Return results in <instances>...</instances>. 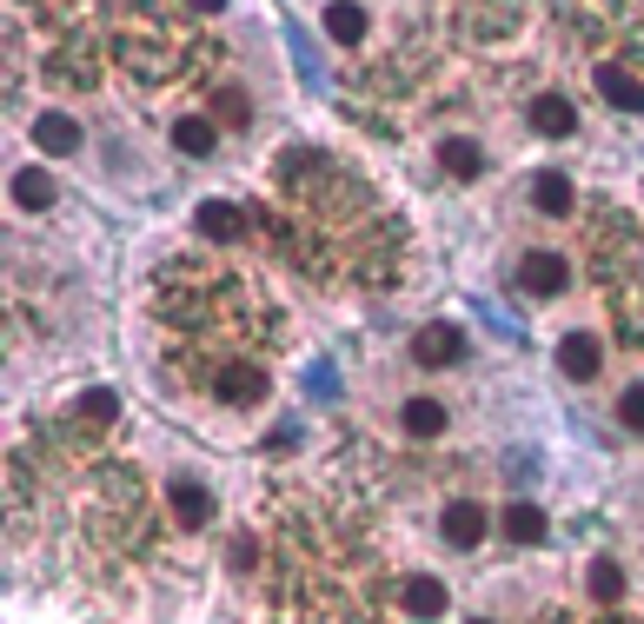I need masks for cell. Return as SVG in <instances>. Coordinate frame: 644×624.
Here are the masks:
<instances>
[{
    "instance_id": "12",
    "label": "cell",
    "mask_w": 644,
    "mask_h": 624,
    "mask_svg": "<svg viewBox=\"0 0 644 624\" xmlns=\"http://www.w3.org/2000/svg\"><path fill=\"white\" fill-rule=\"evenodd\" d=\"M33 140H40V153H73L80 146V126L67 113H40L33 120Z\"/></svg>"
},
{
    "instance_id": "8",
    "label": "cell",
    "mask_w": 644,
    "mask_h": 624,
    "mask_svg": "<svg viewBox=\"0 0 644 624\" xmlns=\"http://www.w3.org/2000/svg\"><path fill=\"white\" fill-rule=\"evenodd\" d=\"M173 519H180L186 532H200V525L213 519V492L193 485V479H173Z\"/></svg>"
},
{
    "instance_id": "14",
    "label": "cell",
    "mask_w": 644,
    "mask_h": 624,
    "mask_svg": "<svg viewBox=\"0 0 644 624\" xmlns=\"http://www.w3.org/2000/svg\"><path fill=\"white\" fill-rule=\"evenodd\" d=\"M545 532H552V525H545L539 505H512V512H505V539H512V545H545Z\"/></svg>"
},
{
    "instance_id": "23",
    "label": "cell",
    "mask_w": 644,
    "mask_h": 624,
    "mask_svg": "<svg viewBox=\"0 0 644 624\" xmlns=\"http://www.w3.org/2000/svg\"><path fill=\"white\" fill-rule=\"evenodd\" d=\"M472 624H492V618H472Z\"/></svg>"
},
{
    "instance_id": "17",
    "label": "cell",
    "mask_w": 644,
    "mask_h": 624,
    "mask_svg": "<svg viewBox=\"0 0 644 624\" xmlns=\"http://www.w3.org/2000/svg\"><path fill=\"white\" fill-rule=\"evenodd\" d=\"M532 206L539 213H572V180L565 173H539L532 180Z\"/></svg>"
},
{
    "instance_id": "4",
    "label": "cell",
    "mask_w": 644,
    "mask_h": 624,
    "mask_svg": "<svg viewBox=\"0 0 644 624\" xmlns=\"http://www.w3.org/2000/svg\"><path fill=\"white\" fill-rule=\"evenodd\" d=\"M193 226H200V239H213V246H233V239L246 233L239 206H226V200H206V206L193 213Z\"/></svg>"
},
{
    "instance_id": "9",
    "label": "cell",
    "mask_w": 644,
    "mask_h": 624,
    "mask_svg": "<svg viewBox=\"0 0 644 624\" xmlns=\"http://www.w3.org/2000/svg\"><path fill=\"white\" fill-rule=\"evenodd\" d=\"M7 193H13V206H27V213H40V206H53V180H47L40 166H20V173L7 180Z\"/></svg>"
},
{
    "instance_id": "15",
    "label": "cell",
    "mask_w": 644,
    "mask_h": 624,
    "mask_svg": "<svg viewBox=\"0 0 644 624\" xmlns=\"http://www.w3.org/2000/svg\"><path fill=\"white\" fill-rule=\"evenodd\" d=\"M326 33H333L339 47H352V40H366V7H352V0L339 7V0H333V7H326Z\"/></svg>"
},
{
    "instance_id": "2",
    "label": "cell",
    "mask_w": 644,
    "mask_h": 624,
    "mask_svg": "<svg viewBox=\"0 0 644 624\" xmlns=\"http://www.w3.org/2000/svg\"><path fill=\"white\" fill-rule=\"evenodd\" d=\"M412 359L419 366H452V359H466V333L459 326H419L412 333Z\"/></svg>"
},
{
    "instance_id": "20",
    "label": "cell",
    "mask_w": 644,
    "mask_h": 624,
    "mask_svg": "<svg viewBox=\"0 0 644 624\" xmlns=\"http://www.w3.org/2000/svg\"><path fill=\"white\" fill-rule=\"evenodd\" d=\"M619 592H625V572H619V565H605V559H599V565H592V599H599V605H612V599H619Z\"/></svg>"
},
{
    "instance_id": "18",
    "label": "cell",
    "mask_w": 644,
    "mask_h": 624,
    "mask_svg": "<svg viewBox=\"0 0 644 624\" xmlns=\"http://www.w3.org/2000/svg\"><path fill=\"white\" fill-rule=\"evenodd\" d=\"M173 146H180L186 160H206V153L219 146V140H213V120H180V126H173Z\"/></svg>"
},
{
    "instance_id": "1",
    "label": "cell",
    "mask_w": 644,
    "mask_h": 624,
    "mask_svg": "<svg viewBox=\"0 0 644 624\" xmlns=\"http://www.w3.org/2000/svg\"><path fill=\"white\" fill-rule=\"evenodd\" d=\"M565 279H572V273H565V259H559V253H525V259H519V286H525L532 299L565 293Z\"/></svg>"
},
{
    "instance_id": "11",
    "label": "cell",
    "mask_w": 644,
    "mask_h": 624,
    "mask_svg": "<svg viewBox=\"0 0 644 624\" xmlns=\"http://www.w3.org/2000/svg\"><path fill=\"white\" fill-rule=\"evenodd\" d=\"M532 126H539V133H572L579 113H572L565 93H539V100H532Z\"/></svg>"
},
{
    "instance_id": "16",
    "label": "cell",
    "mask_w": 644,
    "mask_h": 624,
    "mask_svg": "<svg viewBox=\"0 0 644 624\" xmlns=\"http://www.w3.org/2000/svg\"><path fill=\"white\" fill-rule=\"evenodd\" d=\"M439 160H446V173H459V180H479V173H485V153H479L472 140H439Z\"/></svg>"
},
{
    "instance_id": "10",
    "label": "cell",
    "mask_w": 644,
    "mask_h": 624,
    "mask_svg": "<svg viewBox=\"0 0 644 624\" xmlns=\"http://www.w3.org/2000/svg\"><path fill=\"white\" fill-rule=\"evenodd\" d=\"M219 399H239V406H246V399H266V372L246 366V359H233V366L219 372Z\"/></svg>"
},
{
    "instance_id": "6",
    "label": "cell",
    "mask_w": 644,
    "mask_h": 624,
    "mask_svg": "<svg viewBox=\"0 0 644 624\" xmlns=\"http://www.w3.org/2000/svg\"><path fill=\"white\" fill-rule=\"evenodd\" d=\"M399 605H406V618H446V585L419 572V579L399 585Z\"/></svg>"
},
{
    "instance_id": "22",
    "label": "cell",
    "mask_w": 644,
    "mask_h": 624,
    "mask_svg": "<svg viewBox=\"0 0 644 624\" xmlns=\"http://www.w3.org/2000/svg\"><path fill=\"white\" fill-rule=\"evenodd\" d=\"M80 412H86V419H113V392H86Z\"/></svg>"
},
{
    "instance_id": "3",
    "label": "cell",
    "mask_w": 644,
    "mask_h": 624,
    "mask_svg": "<svg viewBox=\"0 0 644 624\" xmlns=\"http://www.w3.org/2000/svg\"><path fill=\"white\" fill-rule=\"evenodd\" d=\"M559 366H565V379H599V366H605V346L592 339V333H565V346H559Z\"/></svg>"
},
{
    "instance_id": "7",
    "label": "cell",
    "mask_w": 644,
    "mask_h": 624,
    "mask_svg": "<svg viewBox=\"0 0 644 624\" xmlns=\"http://www.w3.org/2000/svg\"><path fill=\"white\" fill-rule=\"evenodd\" d=\"M599 93L619 106V113H644V80L625 67H599Z\"/></svg>"
},
{
    "instance_id": "13",
    "label": "cell",
    "mask_w": 644,
    "mask_h": 624,
    "mask_svg": "<svg viewBox=\"0 0 644 624\" xmlns=\"http://www.w3.org/2000/svg\"><path fill=\"white\" fill-rule=\"evenodd\" d=\"M399 426H406L412 439H439V432H446V406H439V399H406Z\"/></svg>"
},
{
    "instance_id": "19",
    "label": "cell",
    "mask_w": 644,
    "mask_h": 624,
    "mask_svg": "<svg viewBox=\"0 0 644 624\" xmlns=\"http://www.w3.org/2000/svg\"><path fill=\"white\" fill-rule=\"evenodd\" d=\"M213 113H219V120H233V126H246V120H253V100H246L239 86H219V100H213Z\"/></svg>"
},
{
    "instance_id": "5",
    "label": "cell",
    "mask_w": 644,
    "mask_h": 624,
    "mask_svg": "<svg viewBox=\"0 0 644 624\" xmlns=\"http://www.w3.org/2000/svg\"><path fill=\"white\" fill-rule=\"evenodd\" d=\"M485 539V505H472V499H459V505H446V545H459V552H472Z\"/></svg>"
},
{
    "instance_id": "21",
    "label": "cell",
    "mask_w": 644,
    "mask_h": 624,
    "mask_svg": "<svg viewBox=\"0 0 644 624\" xmlns=\"http://www.w3.org/2000/svg\"><path fill=\"white\" fill-rule=\"evenodd\" d=\"M619 419H625L632 432H644V386H632V392L619 399Z\"/></svg>"
}]
</instances>
